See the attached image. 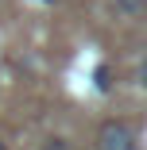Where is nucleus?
Wrapping results in <instances>:
<instances>
[{"label":"nucleus","instance_id":"1","mask_svg":"<svg viewBox=\"0 0 147 150\" xmlns=\"http://www.w3.org/2000/svg\"><path fill=\"white\" fill-rule=\"evenodd\" d=\"M97 150H139V135L132 123L124 119H108V123L97 127V139H93Z\"/></svg>","mask_w":147,"mask_h":150},{"label":"nucleus","instance_id":"2","mask_svg":"<svg viewBox=\"0 0 147 150\" xmlns=\"http://www.w3.org/2000/svg\"><path fill=\"white\" fill-rule=\"evenodd\" d=\"M93 88H97V93H112V66L108 62L93 66Z\"/></svg>","mask_w":147,"mask_h":150},{"label":"nucleus","instance_id":"3","mask_svg":"<svg viewBox=\"0 0 147 150\" xmlns=\"http://www.w3.org/2000/svg\"><path fill=\"white\" fill-rule=\"evenodd\" d=\"M112 12L116 16H143L147 12V0H112Z\"/></svg>","mask_w":147,"mask_h":150},{"label":"nucleus","instance_id":"4","mask_svg":"<svg viewBox=\"0 0 147 150\" xmlns=\"http://www.w3.org/2000/svg\"><path fill=\"white\" fill-rule=\"evenodd\" d=\"M39 150H74V142H70L66 135H50V139H43Z\"/></svg>","mask_w":147,"mask_h":150},{"label":"nucleus","instance_id":"5","mask_svg":"<svg viewBox=\"0 0 147 150\" xmlns=\"http://www.w3.org/2000/svg\"><path fill=\"white\" fill-rule=\"evenodd\" d=\"M136 85H139L143 93H147V54L139 58V69H136Z\"/></svg>","mask_w":147,"mask_h":150},{"label":"nucleus","instance_id":"6","mask_svg":"<svg viewBox=\"0 0 147 150\" xmlns=\"http://www.w3.org/2000/svg\"><path fill=\"white\" fill-rule=\"evenodd\" d=\"M0 150H8V142H4V139H0Z\"/></svg>","mask_w":147,"mask_h":150}]
</instances>
